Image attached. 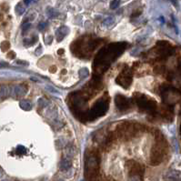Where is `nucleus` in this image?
<instances>
[{
    "label": "nucleus",
    "mask_w": 181,
    "mask_h": 181,
    "mask_svg": "<svg viewBox=\"0 0 181 181\" xmlns=\"http://www.w3.org/2000/svg\"><path fill=\"white\" fill-rule=\"evenodd\" d=\"M3 181H10V180H7V179H5V180H3Z\"/></svg>",
    "instance_id": "f704fd0d"
},
{
    "label": "nucleus",
    "mask_w": 181,
    "mask_h": 181,
    "mask_svg": "<svg viewBox=\"0 0 181 181\" xmlns=\"http://www.w3.org/2000/svg\"><path fill=\"white\" fill-rule=\"evenodd\" d=\"M46 23H44V22H42L39 24V26H38V28H40V29H43L44 28H46Z\"/></svg>",
    "instance_id": "bb28decb"
},
{
    "label": "nucleus",
    "mask_w": 181,
    "mask_h": 181,
    "mask_svg": "<svg viewBox=\"0 0 181 181\" xmlns=\"http://www.w3.org/2000/svg\"><path fill=\"white\" fill-rule=\"evenodd\" d=\"M115 103L118 109L126 110L131 107V100L122 95H117L115 98Z\"/></svg>",
    "instance_id": "9d476101"
},
{
    "label": "nucleus",
    "mask_w": 181,
    "mask_h": 181,
    "mask_svg": "<svg viewBox=\"0 0 181 181\" xmlns=\"http://www.w3.org/2000/svg\"><path fill=\"white\" fill-rule=\"evenodd\" d=\"M98 40H96V39L80 38L76 43L73 44L72 46L73 53H75L77 56H80V57L88 56V53L92 52L98 46Z\"/></svg>",
    "instance_id": "f03ea898"
},
{
    "label": "nucleus",
    "mask_w": 181,
    "mask_h": 181,
    "mask_svg": "<svg viewBox=\"0 0 181 181\" xmlns=\"http://www.w3.org/2000/svg\"><path fill=\"white\" fill-rule=\"evenodd\" d=\"M164 179L166 181H181V171L177 169L170 170L165 174Z\"/></svg>",
    "instance_id": "f8f14e48"
},
{
    "label": "nucleus",
    "mask_w": 181,
    "mask_h": 181,
    "mask_svg": "<svg viewBox=\"0 0 181 181\" xmlns=\"http://www.w3.org/2000/svg\"><path fill=\"white\" fill-rule=\"evenodd\" d=\"M26 152H27V149H26L24 147H22V146H18V147H17V148H16V153L23 154L26 153Z\"/></svg>",
    "instance_id": "5701e85b"
},
{
    "label": "nucleus",
    "mask_w": 181,
    "mask_h": 181,
    "mask_svg": "<svg viewBox=\"0 0 181 181\" xmlns=\"http://www.w3.org/2000/svg\"><path fill=\"white\" fill-rule=\"evenodd\" d=\"M79 73H80V77L81 78H85V77H86L88 76V70L86 69V68H81V70L79 71Z\"/></svg>",
    "instance_id": "4be33fe9"
},
{
    "label": "nucleus",
    "mask_w": 181,
    "mask_h": 181,
    "mask_svg": "<svg viewBox=\"0 0 181 181\" xmlns=\"http://www.w3.org/2000/svg\"><path fill=\"white\" fill-rule=\"evenodd\" d=\"M47 13H48V15L50 17H55V16L57 15V12H56L53 8H49L48 11H47Z\"/></svg>",
    "instance_id": "b1692460"
},
{
    "label": "nucleus",
    "mask_w": 181,
    "mask_h": 181,
    "mask_svg": "<svg viewBox=\"0 0 181 181\" xmlns=\"http://www.w3.org/2000/svg\"><path fill=\"white\" fill-rule=\"evenodd\" d=\"M108 99L105 98H101L95 103L93 108L89 112H86L83 119L85 120H93L95 118L100 117L104 116L108 109Z\"/></svg>",
    "instance_id": "20e7f679"
},
{
    "label": "nucleus",
    "mask_w": 181,
    "mask_h": 181,
    "mask_svg": "<svg viewBox=\"0 0 181 181\" xmlns=\"http://www.w3.org/2000/svg\"><path fill=\"white\" fill-rule=\"evenodd\" d=\"M126 167L128 169V173L129 175H140L143 176L144 172H145V168L144 167L133 160H129L126 162Z\"/></svg>",
    "instance_id": "1a4fd4ad"
},
{
    "label": "nucleus",
    "mask_w": 181,
    "mask_h": 181,
    "mask_svg": "<svg viewBox=\"0 0 181 181\" xmlns=\"http://www.w3.org/2000/svg\"><path fill=\"white\" fill-rule=\"evenodd\" d=\"M72 167V161L68 158H64L59 163V169L61 171H67Z\"/></svg>",
    "instance_id": "4468645a"
},
{
    "label": "nucleus",
    "mask_w": 181,
    "mask_h": 181,
    "mask_svg": "<svg viewBox=\"0 0 181 181\" xmlns=\"http://www.w3.org/2000/svg\"><path fill=\"white\" fill-rule=\"evenodd\" d=\"M68 28L67 27H61L57 29L56 35V38H57V41H62L63 38L66 37V35L68 34Z\"/></svg>",
    "instance_id": "2eb2a0df"
},
{
    "label": "nucleus",
    "mask_w": 181,
    "mask_h": 181,
    "mask_svg": "<svg viewBox=\"0 0 181 181\" xmlns=\"http://www.w3.org/2000/svg\"><path fill=\"white\" fill-rule=\"evenodd\" d=\"M126 46V43H114L103 47L95 58L94 69L96 71V76L99 77L100 74L108 69L112 62L123 53Z\"/></svg>",
    "instance_id": "f257e3e1"
},
{
    "label": "nucleus",
    "mask_w": 181,
    "mask_h": 181,
    "mask_svg": "<svg viewBox=\"0 0 181 181\" xmlns=\"http://www.w3.org/2000/svg\"><path fill=\"white\" fill-rule=\"evenodd\" d=\"M20 108L24 110H30L32 106H31V103L28 101V100H21L20 101V104H19Z\"/></svg>",
    "instance_id": "dca6fc26"
},
{
    "label": "nucleus",
    "mask_w": 181,
    "mask_h": 181,
    "mask_svg": "<svg viewBox=\"0 0 181 181\" xmlns=\"http://www.w3.org/2000/svg\"><path fill=\"white\" fill-rule=\"evenodd\" d=\"M167 153V144L166 141L160 138L157 140L156 145L151 149L150 153V163L153 166L159 165L165 158V156Z\"/></svg>",
    "instance_id": "39448f33"
},
{
    "label": "nucleus",
    "mask_w": 181,
    "mask_h": 181,
    "mask_svg": "<svg viewBox=\"0 0 181 181\" xmlns=\"http://www.w3.org/2000/svg\"><path fill=\"white\" fill-rule=\"evenodd\" d=\"M55 181H64L63 179H56V180H55Z\"/></svg>",
    "instance_id": "72a5a7b5"
},
{
    "label": "nucleus",
    "mask_w": 181,
    "mask_h": 181,
    "mask_svg": "<svg viewBox=\"0 0 181 181\" xmlns=\"http://www.w3.org/2000/svg\"><path fill=\"white\" fill-rule=\"evenodd\" d=\"M99 157L96 152H91L86 158L85 162V176L86 179L98 175Z\"/></svg>",
    "instance_id": "423d86ee"
},
{
    "label": "nucleus",
    "mask_w": 181,
    "mask_h": 181,
    "mask_svg": "<svg viewBox=\"0 0 181 181\" xmlns=\"http://www.w3.org/2000/svg\"><path fill=\"white\" fill-rule=\"evenodd\" d=\"M105 181H115L114 179H106Z\"/></svg>",
    "instance_id": "473e14b6"
},
{
    "label": "nucleus",
    "mask_w": 181,
    "mask_h": 181,
    "mask_svg": "<svg viewBox=\"0 0 181 181\" xmlns=\"http://www.w3.org/2000/svg\"><path fill=\"white\" fill-rule=\"evenodd\" d=\"M143 176L140 175H129L128 181H142Z\"/></svg>",
    "instance_id": "6ab92c4d"
},
{
    "label": "nucleus",
    "mask_w": 181,
    "mask_h": 181,
    "mask_svg": "<svg viewBox=\"0 0 181 181\" xmlns=\"http://www.w3.org/2000/svg\"><path fill=\"white\" fill-rule=\"evenodd\" d=\"M49 71H50V72H56V68L55 67V66H53L52 68H49Z\"/></svg>",
    "instance_id": "cd10ccee"
},
{
    "label": "nucleus",
    "mask_w": 181,
    "mask_h": 181,
    "mask_svg": "<svg viewBox=\"0 0 181 181\" xmlns=\"http://www.w3.org/2000/svg\"><path fill=\"white\" fill-rule=\"evenodd\" d=\"M33 1H34V0H25V4H26V5H29V4L32 3Z\"/></svg>",
    "instance_id": "c85d7f7f"
},
{
    "label": "nucleus",
    "mask_w": 181,
    "mask_h": 181,
    "mask_svg": "<svg viewBox=\"0 0 181 181\" xmlns=\"http://www.w3.org/2000/svg\"><path fill=\"white\" fill-rule=\"evenodd\" d=\"M58 54H60V55H62L63 53H64V50L63 49H60V50H58V52H57Z\"/></svg>",
    "instance_id": "c756f323"
},
{
    "label": "nucleus",
    "mask_w": 181,
    "mask_h": 181,
    "mask_svg": "<svg viewBox=\"0 0 181 181\" xmlns=\"http://www.w3.org/2000/svg\"><path fill=\"white\" fill-rule=\"evenodd\" d=\"M82 181H84V180H82Z\"/></svg>",
    "instance_id": "c9c22d12"
},
{
    "label": "nucleus",
    "mask_w": 181,
    "mask_h": 181,
    "mask_svg": "<svg viewBox=\"0 0 181 181\" xmlns=\"http://www.w3.org/2000/svg\"><path fill=\"white\" fill-rule=\"evenodd\" d=\"M15 56V52H13V51H10V52H8V54H7V57H8V58H11V59H13Z\"/></svg>",
    "instance_id": "393cba45"
},
{
    "label": "nucleus",
    "mask_w": 181,
    "mask_h": 181,
    "mask_svg": "<svg viewBox=\"0 0 181 181\" xmlns=\"http://www.w3.org/2000/svg\"><path fill=\"white\" fill-rule=\"evenodd\" d=\"M136 103L141 111L147 112L148 114H154L157 111V103L155 100L145 96V95H138L136 96Z\"/></svg>",
    "instance_id": "0eeeda50"
},
{
    "label": "nucleus",
    "mask_w": 181,
    "mask_h": 181,
    "mask_svg": "<svg viewBox=\"0 0 181 181\" xmlns=\"http://www.w3.org/2000/svg\"><path fill=\"white\" fill-rule=\"evenodd\" d=\"M28 88L25 85H16L13 88H11V96L15 98H19L26 95Z\"/></svg>",
    "instance_id": "9b49d317"
},
{
    "label": "nucleus",
    "mask_w": 181,
    "mask_h": 181,
    "mask_svg": "<svg viewBox=\"0 0 181 181\" xmlns=\"http://www.w3.org/2000/svg\"><path fill=\"white\" fill-rule=\"evenodd\" d=\"M9 95H11V88H9L6 85H1L0 86V99L4 100Z\"/></svg>",
    "instance_id": "ddd939ff"
},
{
    "label": "nucleus",
    "mask_w": 181,
    "mask_h": 181,
    "mask_svg": "<svg viewBox=\"0 0 181 181\" xmlns=\"http://www.w3.org/2000/svg\"><path fill=\"white\" fill-rule=\"evenodd\" d=\"M114 23H115V18H114L113 16H108V17H107V18L103 21V25H104L105 27H107V28L111 27Z\"/></svg>",
    "instance_id": "f3484780"
},
{
    "label": "nucleus",
    "mask_w": 181,
    "mask_h": 181,
    "mask_svg": "<svg viewBox=\"0 0 181 181\" xmlns=\"http://www.w3.org/2000/svg\"><path fill=\"white\" fill-rule=\"evenodd\" d=\"M3 20V15L0 14V21H2Z\"/></svg>",
    "instance_id": "2f4dec72"
},
{
    "label": "nucleus",
    "mask_w": 181,
    "mask_h": 181,
    "mask_svg": "<svg viewBox=\"0 0 181 181\" xmlns=\"http://www.w3.org/2000/svg\"><path fill=\"white\" fill-rule=\"evenodd\" d=\"M119 4H120V0H113L111 3H110V8H112V9L117 8V7L119 6Z\"/></svg>",
    "instance_id": "412c9836"
},
{
    "label": "nucleus",
    "mask_w": 181,
    "mask_h": 181,
    "mask_svg": "<svg viewBox=\"0 0 181 181\" xmlns=\"http://www.w3.org/2000/svg\"><path fill=\"white\" fill-rule=\"evenodd\" d=\"M28 28H30V24H29V23H25V24L23 25V29H24V31H27L28 29Z\"/></svg>",
    "instance_id": "a878e982"
},
{
    "label": "nucleus",
    "mask_w": 181,
    "mask_h": 181,
    "mask_svg": "<svg viewBox=\"0 0 181 181\" xmlns=\"http://www.w3.org/2000/svg\"><path fill=\"white\" fill-rule=\"evenodd\" d=\"M0 47H1V50L2 51H7V50H8L9 49V47H10V44H9V42L8 41H4L1 43V46H0Z\"/></svg>",
    "instance_id": "aec40b11"
},
{
    "label": "nucleus",
    "mask_w": 181,
    "mask_h": 181,
    "mask_svg": "<svg viewBox=\"0 0 181 181\" xmlns=\"http://www.w3.org/2000/svg\"><path fill=\"white\" fill-rule=\"evenodd\" d=\"M15 13L17 15H23L24 14V12H25V7H23V5H22L21 3H18V4L15 6Z\"/></svg>",
    "instance_id": "a211bd4d"
},
{
    "label": "nucleus",
    "mask_w": 181,
    "mask_h": 181,
    "mask_svg": "<svg viewBox=\"0 0 181 181\" xmlns=\"http://www.w3.org/2000/svg\"><path fill=\"white\" fill-rule=\"evenodd\" d=\"M160 97L165 104L172 107L180 100L181 91L172 86L164 85L160 87Z\"/></svg>",
    "instance_id": "7ed1b4c3"
},
{
    "label": "nucleus",
    "mask_w": 181,
    "mask_h": 181,
    "mask_svg": "<svg viewBox=\"0 0 181 181\" xmlns=\"http://www.w3.org/2000/svg\"><path fill=\"white\" fill-rule=\"evenodd\" d=\"M116 82L119 86L127 88L132 83V72L128 68H126L116 79Z\"/></svg>",
    "instance_id": "6e6552de"
},
{
    "label": "nucleus",
    "mask_w": 181,
    "mask_h": 181,
    "mask_svg": "<svg viewBox=\"0 0 181 181\" xmlns=\"http://www.w3.org/2000/svg\"><path fill=\"white\" fill-rule=\"evenodd\" d=\"M2 175H3V170H2L1 167H0V178L2 177Z\"/></svg>",
    "instance_id": "7c9ffc66"
}]
</instances>
